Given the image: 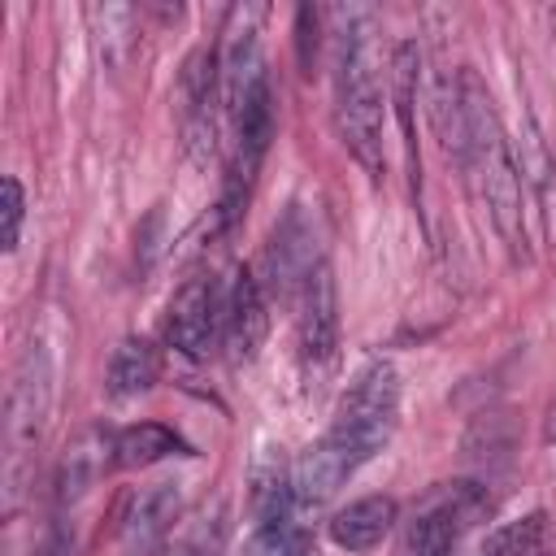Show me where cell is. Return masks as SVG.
Wrapping results in <instances>:
<instances>
[{"label":"cell","instance_id":"6da1fadb","mask_svg":"<svg viewBox=\"0 0 556 556\" xmlns=\"http://www.w3.org/2000/svg\"><path fill=\"white\" fill-rule=\"evenodd\" d=\"M456 83H460V113H465V152L456 165L465 169L469 187L486 204L491 226L504 239V248L521 256L526 252V204H521V174H517L508 135H504V122L495 113L486 83L469 65L456 70Z\"/></svg>","mask_w":556,"mask_h":556},{"label":"cell","instance_id":"7a4b0ae2","mask_svg":"<svg viewBox=\"0 0 556 556\" xmlns=\"http://www.w3.org/2000/svg\"><path fill=\"white\" fill-rule=\"evenodd\" d=\"M339 48H334V130L352 161L369 174L382 178V113H387V91H382V48H378V26L365 9L339 13Z\"/></svg>","mask_w":556,"mask_h":556},{"label":"cell","instance_id":"3957f363","mask_svg":"<svg viewBox=\"0 0 556 556\" xmlns=\"http://www.w3.org/2000/svg\"><path fill=\"white\" fill-rule=\"evenodd\" d=\"M395 421H400V374L391 361H369L356 369V378L339 395V408L326 434L343 452H352L356 465H365L387 447V439L395 434Z\"/></svg>","mask_w":556,"mask_h":556},{"label":"cell","instance_id":"277c9868","mask_svg":"<svg viewBox=\"0 0 556 556\" xmlns=\"http://www.w3.org/2000/svg\"><path fill=\"white\" fill-rule=\"evenodd\" d=\"M52 413V356L43 339H30L13 365L9 395H4V447H9V482H17L22 465L35 456L43 426Z\"/></svg>","mask_w":556,"mask_h":556},{"label":"cell","instance_id":"5b68a950","mask_svg":"<svg viewBox=\"0 0 556 556\" xmlns=\"http://www.w3.org/2000/svg\"><path fill=\"white\" fill-rule=\"evenodd\" d=\"M321 265V235H317V217L308 213V204H287V213L274 222L265 248H261V287L274 291L278 300H295L300 287L308 282V274Z\"/></svg>","mask_w":556,"mask_h":556},{"label":"cell","instance_id":"8992f818","mask_svg":"<svg viewBox=\"0 0 556 556\" xmlns=\"http://www.w3.org/2000/svg\"><path fill=\"white\" fill-rule=\"evenodd\" d=\"M222 321H226V295H222L217 278L195 274L174 291V300L165 308V343L191 361H204L222 334Z\"/></svg>","mask_w":556,"mask_h":556},{"label":"cell","instance_id":"52a82bcc","mask_svg":"<svg viewBox=\"0 0 556 556\" xmlns=\"http://www.w3.org/2000/svg\"><path fill=\"white\" fill-rule=\"evenodd\" d=\"M491 508V495L478 482H439L421 495L404 547H456V539Z\"/></svg>","mask_w":556,"mask_h":556},{"label":"cell","instance_id":"ba28073f","mask_svg":"<svg viewBox=\"0 0 556 556\" xmlns=\"http://www.w3.org/2000/svg\"><path fill=\"white\" fill-rule=\"evenodd\" d=\"M295 343L300 365L308 374H326L339 356V291L326 261L308 274V282L295 295Z\"/></svg>","mask_w":556,"mask_h":556},{"label":"cell","instance_id":"9c48e42d","mask_svg":"<svg viewBox=\"0 0 556 556\" xmlns=\"http://www.w3.org/2000/svg\"><path fill=\"white\" fill-rule=\"evenodd\" d=\"M174 517H178V486L174 482L139 486L117 517V552L122 556H156L174 530Z\"/></svg>","mask_w":556,"mask_h":556},{"label":"cell","instance_id":"30bf717a","mask_svg":"<svg viewBox=\"0 0 556 556\" xmlns=\"http://www.w3.org/2000/svg\"><path fill=\"white\" fill-rule=\"evenodd\" d=\"M269 334V300L265 287L256 278V269H239L230 291H226V321H222V339L235 365L256 361L261 343Z\"/></svg>","mask_w":556,"mask_h":556},{"label":"cell","instance_id":"8fae6325","mask_svg":"<svg viewBox=\"0 0 556 556\" xmlns=\"http://www.w3.org/2000/svg\"><path fill=\"white\" fill-rule=\"evenodd\" d=\"M109 465H117V434L104 426L78 430L56 465V504H78L83 495H91V486L104 478Z\"/></svg>","mask_w":556,"mask_h":556},{"label":"cell","instance_id":"7c38bea8","mask_svg":"<svg viewBox=\"0 0 556 556\" xmlns=\"http://www.w3.org/2000/svg\"><path fill=\"white\" fill-rule=\"evenodd\" d=\"M361 465L352 460V452H343L330 434H321L313 447L300 452V460L291 465V486H295V504L313 508V504H326Z\"/></svg>","mask_w":556,"mask_h":556},{"label":"cell","instance_id":"4fadbf2b","mask_svg":"<svg viewBox=\"0 0 556 556\" xmlns=\"http://www.w3.org/2000/svg\"><path fill=\"white\" fill-rule=\"evenodd\" d=\"M395 521H400V504L391 495H361L330 517V539L343 552H369L391 534Z\"/></svg>","mask_w":556,"mask_h":556},{"label":"cell","instance_id":"5bb4252c","mask_svg":"<svg viewBox=\"0 0 556 556\" xmlns=\"http://www.w3.org/2000/svg\"><path fill=\"white\" fill-rule=\"evenodd\" d=\"M161 378V352L152 348V339L143 334H126L113 356H109V369H104V387L113 400H135L143 391H152Z\"/></svg>","mask_w":556,"mask_h":556},{"label":"cell","instance_id":"9a60e30c","mask_svg":"<svg viewBox=\"0 0 556 556\" xmlns=\"http://www.w3.org/2000/svg\"><path fill=\"white\" fill-rule=\"evenodd\" d=\"M178 447H182V439L165 421H135L117 434V465L122 469H143V465L165 460Z\"/></svg>","mask_w":556,"mask_h":556},{"label":"cell","instance_id":"2e32d148","mask_svg":"<svg viewBox=\"0 0 556 556\" xmlns=\"http://www.w3.org/2000/svg\"><path fill=\"white\" fill-rule=\"evenodd\" d=\"M543 534H547V513H526L517 521L495 526L482 543V556H539Z\"/></svg>","mask_w":556,"mask_h":556},{"label":"cell","instance_id":"e0dca14e","mask_svg":"<svg viewBox=\"0 0 556 556\" xmlns=\"http://www.w3.org/2000/svg\"><path fill=\"white\" fill-rule=\"evenodd\" d=\"M243 556H308V534L304 526H295V517H278V521H256Z\"/></svg>","mask_w":556,"mask_h":556},{"label":"cell","instance_id":"ac0fdd59","mask_svg":"<svg viewBox=\"0 0 556 556\" xmlns=\"http://www.w3.org/2000/svg\"><path fill=\"white\" fill-rule=\"evenodd\" d=\"M22 222H26V191H22V182L9 174V178L0 182V248H4V252L17 248Z\"/></svg>","mask_w":556,"mask_h":556},{"label":"cell","instance_id":"d6986e66","mask_svg":"<svg viewBox=\"0 0 556 556\" xmlns=\"http://www.w3.org/2000/svg\"><path fill=\"white\" fill-rule=\"evenodd\" d=\"M165 556H222V521H217V517L191 521V526L174 539V547H169Z\"/></svg>","mask_w":556,"mask_h":556},{"label":"cell","instance_id":"ffe728a7","mask_svg":"<svg viewBox=\"0 0 556 556\" xmlns=\"http://www.w3.org/2000/svg\"><path fill=\"white\" fill-rule=\"evenodd\" d=\"M543 439L556 447V400H552V408H547V421H543Z\"/></svg>","mask_w":556,"mask_h":556},{"label":"cell","instance_id":"44dd1931","mask_svg":"<svg viewBox=\"0 0 556 556\" xmlns=\"http://www.w3.org/2000/svg\"><path fill=\"white\" fill-rule=\"evenodd\" d=\"M404 556H452V547H404Z\"/></svg>","mask_w":556,"mask_h":556}]
</instances>
